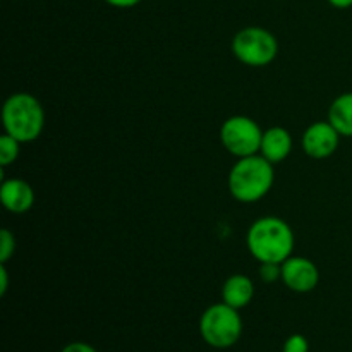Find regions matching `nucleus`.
<instances>
[{"label":"nucleus","instance_id":"nucleus-1","mask_svg":"<svg viewBox=\"0 0 352 352\" xmlns=\"http://www.w3.org/2000/svg\"><path fill=\"white\" fill-rule=\"evenodd\" d=\"M246 243L260 263H284L294 251V232L278 217H261L248 230Z\"/></svg>","mask_w":352,"mask_h":352},{"label":"nucleus","instance_id":"nucleus-2","mask_svg":"<svg viewBox=\"0 0 352 352\" xmlns=\"http://www.w3.org/2000/svg\"><path fill=\"white\" fill-rule=\"evenodd\" d=\"M274 164L261 155L239 158L229 172V191L241 203H254L265 198L274 186Z\"/></svg>","mask_w":352,"mask_h":352},{"label":"nucleus","instance_id":"nucleus-3","mask_svg":"<svg viewBox=\"0 0 352 352\" xmlns=\"http://www.w3.org/2000/svg\"><path fill=\"white\" fill-rule=\"evenodd\" d=\"M2 124L6 134L16 138L19 143H31L43 133V107L30 93H14L3 103Z\"/></svg>","mask_w":352,"mask_h":352},{"label":"nucleus","instance_id":"nucleus-4","mask_svg":"<svg viewBox=\"0 0 352 352\" xmlns=\"http://www.w3.org/2000/svg\"><path fill=\"white\" fill-rule=\"evenodd\" d=\"M199 333L208 346L215 349H229L243 333V320L239 309L217 302L206 308L199 318Z\"/></svg>","mask_w":352,"mask_h":352},{"label":"nucleus","instance_id":"nucleus-5","mask_svg":"<svg viewBox=\"0 0 352 352\" xmlns=\"http://www.w3.org/2000/svg\"><path fill=\"white\" fill-rule=\"evenodd\" d=\"M232 54L244 65L265 67L277 57L278 41L270 31L263 30V28H244L234 36Z\"/></svg>","mask_w":352,"mask_h":352},{"label":"nucleus","instance_id":"nucleus-6","mask_svg":"<svg viewBox=\"0 0 352 352\" xmlns=\"http://www.w3.org/2000/svg\"><path fill=\"white\" fill-rule=\"evenodd\" d=\"M263 131L256 120L246 116L229 117L220 127V141L230 155L237 158L260 153Z\"/></svg>","mask_w":352,"mask_h":352},{"label":"nucleus","instance_id":"nucleus-7","mask_svg":"<svg viewBox=\"0 0 352 352\" xmlns=\"http://www.w3.org/2000/svg\"><path fill=\"white\" fill-rule=\"evenodd\" d=\"M282 282L294 292H311L320 282L318 267L309 258L289 256L282 263Z\"/></svg>","mask_w":352,"mask_h":352},{"label":"nucleus","instance_id":"nucleus-8","mask_svg":"<svg viewBox=\"0 0 352 352\" xmlns=\"http://www.w3.org/2000/svg\"><path fill=\"white\" fill-rule=\"evenodd\" d=\"M339 131L329 120L311 124L302 134V148H305L306 155L315 160L332 157L339 148Z\"/></svg>","mask_w":352,"mask_h":352},{"label":"nucleus","instance_id":"nucleus-9","mask_svg":"<svg viewBox=\"0 0 352 352\" xmlns=\"http://www.w3.org/2000/svg\"><path fill=\"white\" fill-rule=\"evenodd\" d=\"M0 201L10 213H26L34 203V191L23 179H6L0 186Z\"/></svg>","mask_w":352,"mask_h":352},{"label":"nucleus","instance_id":"nucleus-10","mask_svg":"<svg viewBox=\"0 0 352 352\" xmlns=\"http://www.w3.org/2000/svg\"><path fill=\"white\" fill-rule=\"evenodd\" d=\"M292 151V138L287 129L280 126L270 127V129L263 131V138H261L260 155L267 158L270 164H280L285 158L291 155Z\"/></svg>","mask_w":352,"mask_h":352},{"label":"nucleus","instance_id":"nucleus-11","mask_svg":"<svg viewBox=\"0 0 352 352\" xmlns=\"http://www.w3.org/2000/svg\"><path fill=\"white\" fill-rule=\"evenodd\" d=\"M254 285L250 277L243 274L232 275L226 280L222 287V299L226 305L232 306L236 309H243L253 301Z\"/></svg>","mask_w":352,"mask_h":352},{"label":"nucleus","instance_id":"nucleus-12","mask_svg":"<svg viewBox=\"0 0 352 352\" xmlns=\"http://www.w3.org/2000/svg\"><path fill=\"white\" fill-rule=\"evenodd\" d=\"M329 122L339 131L340 136L352 138V91L342 93L332 102Z\"/></svg>","mask_w":352,"mask_h":352},{"label":"nucleus","instance_id":"nucleus-13","mask_svg":"<svg viewBox=\"0 0 352 352\" xmlns=\"http://www.w3.org/2000/svg\"><path fill=\"white\" fill-rule=\"evenodd\" d=\"M19 144V141L16 138L9 136V134H3L0 138V167L6 168L17 160L21 150Z\"/></svg>","mask_w":352,"mask_h":352},{"label":"nucleus","instance_id":"nucleus-14","mask_svg":"<svg viewBox=\"0 0 352 352\" xmlns=\"http://www.w3.org/2000/svg\"><path fill=\"white\" fill-rule=\"evenodd\" d=\"M16 251V237L9 229L0 230V263L6 265Z\"/></svg>","mask_w":352,"mask_h":352},{"label":"nucleus","instance_id":"nucleus-15","mask_svg":"<svg viewBox=\"0 0 352 352\" xmlns=\"http://www.w3.org/2000/svg\"><path fill=\"white\" fill-rule=\"evenodd\" d=\"M282 352H309L308 339L301 333H294V336L287 337L284 347H282Z\"/></svg>","mask_w":352,"mask_h":352},{"label":"nucleus","instance_id":"nucleus-16","mask_svg":"<svg viewBox=\"0 0 352 352\" xmlns=\"http://www.w3.org/2000/svg\"><path fill=\"white\" fill-rule=\"evenodd\" d=\"M260 277L267 284L282 278V263H261Z\"/></svg>","mask_w":352,"mask_h":352},{"label":"nucleus","instance_id":"nucleus-17","mask_svg":"<svg viewBox=\"0 0 352 352\" xmlns=\"http://www.w3.org/2000/svg\"><path fill=\"white\" fill-rule=\"evenodd\" d=\"M60 352H98L93 346L86 342H71L64 347Z\"/></svg>","mask_w":352,"mask_h":352},{"label":"nucleus","instance_id":"nucleus-18","mask_svg":"<svg viewBox=\"0 0 352 352\" xmlns=\"http://www.w3.org/2000/svg\"><path fill=\"white\" fill-rule=\"evenodd\" d=\"M7 289H9V272L6 265L0 263V296H6Z\"/></svg>","mask_w":352,"mask_h":352},{"label":"nucleus","instance_id":"nucleus-19","mask_svg":"<svg viewBox=\"0 0 352 352\" xmlns=\"http://www.w3.org/2000/svg\"><path fill=\"white\" fill-rule=\"evenodd\" d=\"M105 2L112 7H119V9H129V7L138 6L141 0H105Z\"/></svg>","mask_w":352,"mask_h":352},{"label":"nucleus","instance_id":"nucleus-20","mask_svg":"<svg viewBox=\"0 0 352 352\" xmlns=\"http://www.w3.org/2000/svg\"><path fill=\"white\" fill-rule=\"evenodd\" d=\"M329 3L337 7V9H349V7H352V0H329Z\"/></svg>","mask_w":352,"mask_h":352}]
</instances>
